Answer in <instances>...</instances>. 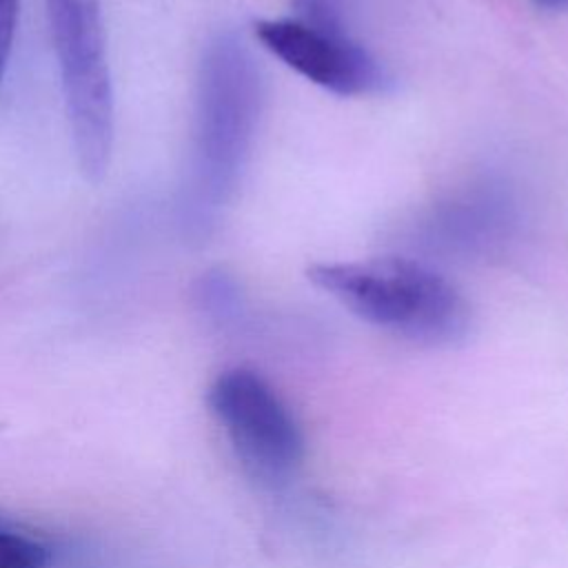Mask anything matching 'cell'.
Segmentation results:
<instances>
[{
    "mask_svg": "<svg viewBox=\"0 0 568 568\" xmlns=\"http://www.w3.org/2000/svg\"><path fill=\"white\" fill-rule=\"evenodd\" d=\"M308 277L357 317L417 344L450 346L470 331L466 297L422 262H324L311 266Z\"/></svg>",
    "mask_w": 568,
    "mask_h": 568,
    "instance_id": "1",
    "label": "cell"
},
{
    "mask_svg": "<svg viewBox=\"0 0 568 568\" xmlns=\"http://www.w3.org/2000/svg\"><path fill=\"white\" fill-rule=\"evenodd\" d=\"M262 78L244 42L215 36L202 55L193 129V202L215 209L235 189L260 118Z\"/></svg>",
    "mask_w": 568,
    "mask_h": 568,
    "instance_id": "2",
    "label": "cell"
},
{
    "mask_svg": "<svg viewBox=\"0 0 568 568\" xmlns=\"http://www.w3.org/2000/svg\"><path fill=\"white\" fill-rule=\"evenodd\" d=\"M78 169L102 182L115 135L113 82L100 0H44Z\"/></svg>",
    "mask_w": 568,
    "mask_h": 568,
    "instance_id": "3",
    "label": "cell"
},
{
    "mask_svg": "<svg viewBox=\"0 0 568 568\" xmlns=\"http://www.w3.org/2000/svg\"><path fill=\"white\" fill-rule=\"evenodd\" d=\"M209 406L248 475L280 484L295 473L304 455L302 430L262 375L248 368L220 373L209 388Z\"/></svg>",
    "mask_w": 568,
    "mask_h": 568,
    "instance_id": "4",
    "label": "cell"
},
{
    "mask_svg": "<svg viewBox=\"0 0 568 568\" xmlns=\"http://www.w3.org/2000/svg\"><path fill=\"white\" fill-rule=\"evenodd\" d=\"M255 36L264 49L313 84L337 95H364L386 82L384 69L335 22L311 18L260 20Z\"/></svg>",
    "mask_w": 568,
    "mask_h": 568,
    "instance_id": "5",
    "label": "cell"
},
{
    "mask_svg": "<svg viewBox=\"0 0 568 568\" xmlns=\"http://www.w3.org/2000/svg\"><path fill=\"white\" fill-rule=\"evenodd\" d=\"M49 561L51 555L40 541L9 528L0 530V568H47Z\"/></svg>",
    "mask_w": 568,
    "mask_h": 568,
    "instance_id": "6",
    "label": "cell"
},
{
    "mask_svg": "<svg viewBox=\"0 0 568 568\" xmlns=\"http://www.w3.org/2000/svg\"><path fill=\"white\" fill-rule=\"evenodd\" d=\"M20 0H0V87L11 58L16 27H18Z\"/></svg>",
    "mask_w": 568,
    "mask_h": 568,
    "instance_id": "7",
    "label": "cell"
},
{
    "mask_svg": "<svg viewBox=\"0 0 568 568\" xmlns=\"http://www.w3.org/2000/svg\"><path fill=\"white\" fill-rule=\"evenodd\" d=\"M537 7L548 9V11H564L568 9V0H532Z\"/></svg>",
    "mask_w": 568,
    "mask_h": 568,
    "instance_id": "8",
    "label": "cell"
},
{
    "mask_svg": "<svg viewBox=\"0 0 568 568\" xmlns=\"http://www.w3.org/2000/svg\"><path fill=\"white\" fill-rule=\"evenodd\" d=\"M2 528H7V521H4V517L0 515V530H2Z\"/></svg>",
    "mask_w": 568,
    "mask_h": 568,
    "instance_id": "9",
    "label": "cell"
}]
</instances>
